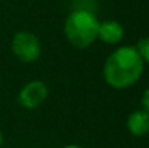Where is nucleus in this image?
I'll return each instance as SVG.
<instances>
[{"label": "nucleus", "mask_w": 149, "mask_h": 148, "mask_svg": "<svg viewBox=\"0 0 149 148\" xmlns=\"http://www.w3.org/2000/svg\"><path fill=\"white\" fill-rule=\"evenodd\" d=\"M143 64V60L135 47H120L111 52L104 62V80L114 89L130 87L141 79Z\"/></svg>", "instance_id": "f257e3e1"}, {"label": "nucleus", "mask_w": 149, "mask_h": 148, "mask_svg": "<svg viewBox=\"0 0 149 148\" xmlns=\"http://www.w3.org/2000/svg\"><path fill=\"white\" fill-rule=\"evenodd\" d=\"M99 19L87 9H77L71 12L64 25V34L68 42L75 48H87L99 34Z\"/></svg>", "instance_id": "f03ea898"}, {"label": "nucleus", "mask_w": 149, "mask_h": 148, "mask_svg": "<svg viewBox=\"0 0 149 148\" xmlns=\"http://www.w3.org/2000/svg\"><path fill=\"white\" fill-rule=\"evenodd\" d=\"M12 51L17 60L23 62H32L36 61L41 55V42L32 32L20 31L13 36Z\"/></svg>", "instance_id": "7ed1b4c3"}, {"label": "nucleus", "mask_w": 149, "mask_h": 148, "mask_svg": "<svg viewBox=\"0 0 149 148\" xmlns=\"http://www.w3.org/2000/svg\"><path fill=\"white\" fill-rule=\"evenodd\" d=\"M47 96H48L47 84L39 81V80H33V81H29L28 84H25L22 87L17 99H19V103L23 107L35 109L45 102Z\"/></svg>", "instance_id": "20e7f679"}, {"label": "nucleus", "mask_w": 149, "mask_h": 148, "mask_svg": "<svg viewBox=\"0 0 149 148\" xmlns=\"http://www.w3.org/2000/svg\"><path fill=\"white\" fill-rule=\"evenodd\" d=\"M123 26L116 22V20H104L99 25V34H97V39H100L104 44L109 45H114L119 44L123 38Z\"/></svg>", "instance_id": "39448f33"}, {"label": "nucleus", "mask_w": 149, "mask_h": 148, "mask_svg": "<svg viewBox=\"0 0 149 148\" xmlns=\"http://www.w3.org/2000/svg\"><path fill=\"white\" fill-rule=\"evenodd\" d=\"M127 129L135 137H143L149 132V113L146 110H135L127 118Z\"/></svg>", "instance_id": "423d86ee"}, {"label": "nucleus", "mask_w": 149, "mask_h": 148, "mask_svg": "<svg viewBox=\"0 0 149 148\" xmlns=\"http://www.w3.org/2000/svg\"><path fill=\"white\" fill-rule=\"evenodd\" d=\"M138 52L141 55V58L143 60V62H148L149 64V36L146 38H142L139 42H138Z\"/></svg>", "instance_id": "0eeeda50"}, {"label": "nucleus", "mask_w": 149, "mask_h": 148, "mask_svg": "<svg viewBox=\"0 0 149 148\" xmlns=\"http://www.w3.org/2000/svg\"><path fill=\"white\" fill-rule=\"evenodd\" d=\"M142 106H143V110H146L149 113V87L145 90V93L142 96Z\"/></svg>", "instance_id": "6e6552de"}, {"label": "nucleus", "mask_w": 149, "mask_h": 148, "mask_svg": "<svg viewBox=\"0 0 149 148\" xmlns=\"http://www.w3.org/2000/svg\"><path fill=\"white\" fill-rule=\"evenodd\" d=\"M64 148H83V147H80V145H75V144H70V145H65Z\"/></svg>", "instance_id": "1a4fd4ad"}, {"label": "nucleus", "mask_w": 149, "mask_h": 148, "mask_svg": "<svg viewBox=\"0 0 149 148\" xmlns=\"http://www.w3.org/2000/svg\"><path fill=\"white\" fill-rule=\"evenodd\" d=\"M1 144H3V137H1V132H0V147H1Z\"/></svg>", "instance_id": "9d476101"}]
</instances>
